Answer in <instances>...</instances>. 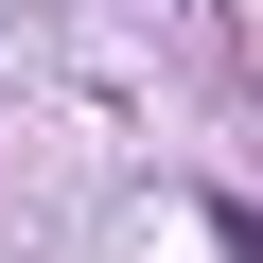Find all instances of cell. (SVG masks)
<instances>
[]
</instances>
